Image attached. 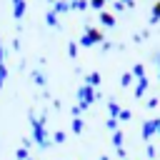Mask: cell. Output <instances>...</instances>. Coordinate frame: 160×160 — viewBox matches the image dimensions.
<instances>
[]
</instances>
